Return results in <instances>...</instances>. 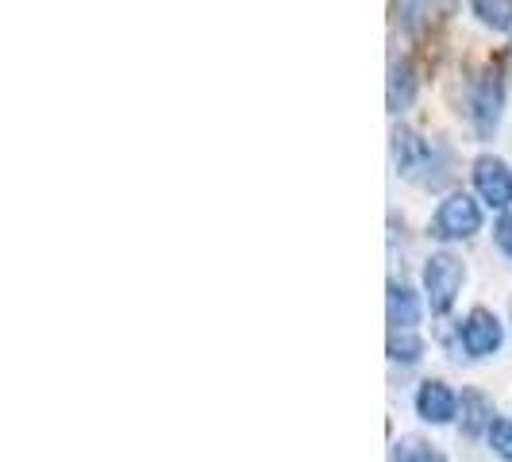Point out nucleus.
<instances>
[{
  "label": "nucleus",
  "instance_id": "nucleus-3",
  "mask_svg": "<svg viewBox=\"0 0 512 462\" xmlns=\"http://www.w3.org/2000/svg\"><path fill=\"white\" fill-rule=\"evenodd\" d=\"M474 189L489 208H509L512 205V170L505 158L482 154L474 162Z\"/></svg>",
  "mask_w": 512,
  "mask_h": 462
},
{
  "label": "nucleus",
  "instance_id": "nucleus-15",
  "mask_svg": "<svg viewBox=\"0 0 512 462\" xmlns=\"http://www.w3.org/2000/svg\"><path fill=\"white\" fill-rule=\"evenodd\" d=\"M493 243L512 258V212H505V216L493 224Z\"/></svg>",
  "mask_w": 512,
  "mask_h": 462
},
{
  "label": "nucleus",
  "instance_id": "nucleus-5",
  "mask_svg": "<svg viewBox=\"0 0 512 462\" xmlns=\"http://www.w3.org/2000/svg\"><path fill=\"white\" fill-rule=\"evenodd\" d=\"M501 104H505V93H501L497 74H482V81L474 85V97H470V120H474V128L482 131V135L497 128Z\"/></svg>",
  "mask_w": 512,
  "mask_h": 462
},
{
  "label": "nucleus",
  "instance_id": "nucleus-1",
  "mask_svg": "<svg viewBox=\"0 0 512 462\" xmlns=\"http://www.w3.org/2000/svg\"><path fill=\"white\" fill-rule=\"evenodd\" d=\"M462 278H466V270H462V262L451 251H439L424 262V293H428V305L432 312H451V305L459 301V289H462Z\"/></svg>",
  "mask_w": 512,
  "mask_h": 462
},
{
  "label": "nucleus",
  "instance_id": "nucleus-2",
  "mask_svg": "<svg viewBox=\"0 0 512 462\" xmlns=\"http://www.w3.org/2000/svg\"><path fill=\"white\" fill-rule=\"evenodd\" d=\"M474 231H482V208L470 193H451L432 216V231L443 243H455V239H470Z\"/></svg>",
  "mask_w": 512,
  "mask_h": 462
},
{
  "label": "nucleus",
  "instance_id": "nucleus-12",
  "mask_svg": "<svg viewBox=\"0 0 512 462\" xmlns=\"http://www.w3.org/2000/svg\"><path fill=\"white\" fill-rule=\"evenodd\" d=\"M470 12L493 31H512V0H470Z\"/></svg>",
  "mask_w": 512,
  "mask_h": 462
},
{
  "label": "nucleus",
  "instance_id": "nucleus-9",
  "mask_svg": "<svg viewBox=\"0 0 512 462\" xmlns=\"http://www.w3.org/2000/svg\"><path fill=\"white\" fill-rule=\"evenodd\" d=\"M393 154H397V166H401V174H416V166L432 154V147L416 135V131L401 128L397 135H393Z\"/></svg>",
  "mask_w": 512,
  "mask_h": 462
},
{
  "label": "nucleus",
  "instance_id": "nucleus-6",
  "mask_svg": "<svg viewBox=\"0 0 512 462\" xmlns=\"http://www.w3.org/2000/svg\"><path fill=\"white\" fill-rule=\"evenodd\" d=\"M416 412L428 424H451L455 412H459V397H455V389L447 382L432 378V382L420 385V393H416Z\"/></svg>",
  "mask_w": 512,
  "mask_h": 462
},
{
  "label": "nucleus",
  "instance_id": "nucleus-11",
  "mask_svg": "<svg viewBox=\"0 0 512 462\" xmlns=\"http://www.w3.org/2000/svg\"><path fill=\"white\" fill-rule=\"evenodd\" d=\"M389 359L405 362V366L420 362L424 359V339L412 332V328H393V335H389Z\"/></svg>",
  "mask_w": 512,
  "mask_h": 462
},
{
  "label": "nucleus",
  "instance_id": "nucleus-4",
  "mask_svg": "<svg viewBox=\"0 0 512 462\" xmlns=\"http://www.w3.org/2000/svg\"><path fill=\"white\" fill-rule=\"evenodd\" d=\"M459 339H462V347H466L470 359H486V355H493V351L501 347L505 328H501V320H497L489 308H474V312L462 320Z\"/></svg>",
  "mask_w": 512,
  "mask_h": 462
},
{
  "label": "nucleus",
  "instance_id": "nucleus-13",
  "mask_svg": "<svg viewBox=\"0 0 512 462\" xmlns=\"http://www.w3.org/2000/svg\"><path fill=\"white\" fill-rule=\"evenodd\" d=\"M389 462H447L439 455L432 443L424 439H397L393 451H389Z\"/></svg>",
  "mask_w": 512,
  "mask_h": 462
},
{
  "label": "nucleus",
  "instance_id": "nucleus-7",
  "mask_svg": "<svg viewBox=\"0 0 512 462\" xmlns=\"http://www.w3.org/2000/svg\"><path fill=\"white\" fill-rule=\"evenodd\" d=\"M385 312H389V324L393 328H412L420 324V301L405 282H389L385 293Z\"/></svg>",
  "mask_w": 512,
  "mask_h": 462
},
{
  "label": "nucleus",
  "instance_id": "nucleus-14",
  "mask_svg": "<svg viewBox=\"0 0 512 462\" xmlns=\"http://www.w3.org/2000/svg\"><path fill=\"white\" fill-rule=\"evenodd\" d=\"M486 436H489V447H493L501 459L512 462V420H493V428H489Z\"/></svg>",
  "mask_w": 512,
  "mask_h": 462
},
{
  "label": "nucleus",
  "instance_id": "nucleus-10",
  "mask_svg": "<svg viewBox=\"0 0 512 462\" xmlns=\"http://www.w3.org/2000/svg\"><path fill=\"white\" fill-rule=\"evenodd\" d=\"M416 97V70L412 62H397L393 77H389V112H405Z\"/></svg>",
  "mask_w": 512,
  "mask_h": 462
},
{
  "label": "nucleus",
  "instance_id": "nucleus-8",
  "mask_svg": "<svg viewBox=\"0 0 512 462\" xmlns=\"http://www.w3.org/2000/svg\"><path fill=\"white\" fill-rule=\"evenodd\" d=\"M459 424L466 436H482V432H489L493 428V405L486 401V393H478V389H466L459 401Z\"/></svg>",
  "mask_w": 512,
  "mask_h": 462
}]
</instances>
